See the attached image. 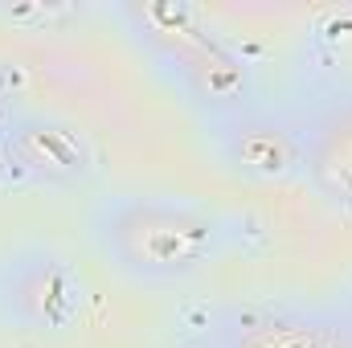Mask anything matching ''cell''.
Segmentation results:
<instances>
[{
	"instance_id": "1",
	"label": "cell",
	"mask_w": 352,
	"mask_h": 348,
	"mask_svg": "<svg viewBox=\"0 0 352 348\" xmlns=\"http://www.w3.org/2000/svg\"><path fill=\"white\" fill-rule=\"evenodd\" d=\"M98 254L135 283H180L221 254L226 221L180 197L123 193L90 213Z\"/></svg>"
},
{
	"instance_id": "2",
	"label": "cell",
	"mask_w": 352,
	"mask_h": 348,
	"mask_svg": "<svg viewBox=\"0 0 352 348\" xmlns=\"http://www.w3.org/2000/svg\"><path fill=\"white\" fill-rule=\"evenodd\" d=\"M123 17L135 41L160 62V70L173 74V83L188 94V102H197L213 119L250 107V90H254L250 66L217 33H209L192 8L168 0H135L123 4Z\"/></svg>"
},
{
	"instance_id": "3",
	"label": "cell",
	"mask_w": 352,
	"mask_h": 348,
	"mask_svg": "<svg viewBox=\"0 0 352 348\" xmlns=\"http://www.w3.org/2000/svg\"><path fill=\"white\" fill-rule=\"evenodd\" d=\"M87 307L78 266L50 242H21L0 259V320L33 332L62 336Z\"/></svg>"
},
{
	"instance_id": "4",
	"label": "cell",
	"mask_w": 352,
	"mask_h": 348,
	"mask_svg": "<svg viewBox=\"0 0 352 348\" xmlns=\"http://www.w3.org/2000/svg\"><path fill=\"white\" fill-rule=\"evenodd\" d=\"M0 152L12 173L50 188H74L94 173L90 135L78 123L45 111H16V119L0 135Z\"/></svg>"
},
{
	"instance_id": "5",
	"label": "cell",
	"mask_w": 352,
	"mask_h": 348,
	"mask_svg": "<svg viewBox=\"0 0 352 348\" xmlns=\"http://www.w3.org/2000/svg\"><path fill=\"white\" fill-rule=\"evenodd\" d=\"M213 152L230 173L258 180V184L291 180L295 173L307 168V135L283 115H270L258 107L217 119Z\"/></svg>"
},
{
	"instance_id": "6",
	"label": "cell",
	"mask_w": 352,
	"mask_h": 348,
	"mask_svg": "<svg viewBox=\"0 0 352 348\" xmlns=\"http://www.w3.org/2000/svg\"><path fill=\"white\" fill-rule=\"evenodd\" d=\"M226 348H352V324L340 316L274 312L246 316L226 328Z\"/></svg>"
},
{
	"instance_id": "7",
	"label": "cell",
	"mask_w": 352,
	"mask_h": 348,
	"mask_svg": "<svg viewBox=\"0 0 352 348\" xmlns=\"http://www.w3.org/2000/svg\"><path fill=\"white\" fill-rule=\"evenodd\" d=\"M307 173L324 197L352 205V107L336 111L316 135H307Z\"/></svg>"
}]
</instances>
